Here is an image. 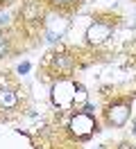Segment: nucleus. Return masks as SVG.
Wrapping results in <instances>:
<instances>
[{
	"label": "nucleus",
	"instance_id": "nucleus-1",
	"mask_svg": "<svg viewBox=\"0 0 136 149\" xmlns=\"http://www.w3.org/2000/svg\"><path fill=\"white\" fill-rule=\"evenodd\" d=\"M50 100L61 111H80L89 104V93L82 84L73 81V79H59L52 84Z\"/></svg>",
	"mask_w": 136,
	"mask_h": 149
},
{
	"label": "nucleus",
	"instance_id": "nucleus-2",
	"mask_svg": "<svg viewBox=\"0 0 136 149\" xmlns=\"http://www.w3.org/2000/svg\"><path fill=\"white\" fill-rule=\"evenodd\" d=\"M68 131H70L73 138L86 140L93 136V131H98V122L93 120L91 113H75L68 122Z\"/></svg>",
	"mask_w": 136,
	"mask_h": 149
},
{
	"label": "nucleus",
	"instance_id": "nucleus-3",
	"mask_svg": "<svg viewBox=\"0 0 136 149\" xmlns=\"http://www.w3.org/2000/svg\"><path fill=\"white\" fill-rule=\"evenodd\" d=\"M129 106L127 104H111L107 111H104V115H107V124L109 127H123L127 120H129Z\"/></svg>",
	"mask_w": 136,
	"mask_h": 149
},
{
	"label": "nucleus",
	"instance_id": "nucleus-4",
	"mask_svg": "<svg viewBox=\"0 0 136 149\" xmlns=\"http://www.w3.org/2000/svg\"><path fill=\"white\" fill-rule=\"evenodd\" d=\"M43 29H45L48 41H57V38H61L63 34H66V29H68V20L59 18V16H50V18H45Z\"/></svg>",
	"mask_w": 136,
	"mask_h": 149
},
{
	"label": "nucleus",
	"instance_id": "nucleus-5",
	"mask_svg": "<svg viewBox=\"0 0 136 149\" xmlns=\"http://www.w3.org/2000/svg\"><path fill=\"white\" fill-rule=\"evenodd\" d=\"M111 36V25L107 23H93L89 29H86V41H89L91 45H102L107 38Z\"/></svg>",
	"mask_w": 136,
	"mask_h": 149
},
{
	"label": "nucleus",
	"instance_id": "nucleus-6",
	"mask_svg": "<svg viewBox=\"0 0 136 149\" xmlns=\"http://www.w3.org/2000/svg\"><path fill=\"white\" fill-rule=\"evenodd\" d=\"M45 65L52 70L54 74H68L73 70V59L68 54H50Z\"/></svg>",
	"mask_w": 136,
	"mask_h": 149
},
{
	"label": "nucleus",
	"instance_id": "nucleus-7",
	"mask_svg": "<svg viewBox=\"0 0 136 149\" xmlns=\"http://www.w3.org/2000/svg\"><path fill=\"white\" fill-rule=\"evenodd\" d=\"M20 18L25 23H30V25H41V23H45V14L39 2H27L20 9Z\"/></svg>",
	"mask_w": 136,
	"mask_h": 149
},
{
	"label": "nucleus",
	"instance_id": "nucleus-8",
	"mask_svg": "<svg viewBox=\"0 0 136 149\" xmlns=\"http://www.w3.org/2000/svg\"><path fill=\"white\" fill-rule=\"evenodd\" d=\"M18 109V93L14 88L0 86V111H14Z\"/></svg>",
	"mask_w": 136,
	"mask_h": 149
},
{
	"label": "nucleus",
	"instance_id": "nucleus-9",
	"mask_svg": "<svg viewBox=\"0 0 136 149\" xmlns=\"http://www.w3.org/2000/svg\"><path fill=\"white\" fill-rule=\"evenodd\" d=\"M50 5H54V7H59L63 11H73L82 5V0H50Z\"/></svg>",
	"mask_w": 136,
	"mask_h": 149
},
{
	"label": "nucleus",
	"instance_id": "nucleus-10",
	"mask_svg": "<svg viewBox=\"0 0 136 149\" xmlns=\"http://www.w3.org/2000/svg\"><path fill=\"white\" fill-rule=\"evenodd\" d=\"M7 50H9V43H7V38H5L2 34H0V59H2V56L7 54Z\"/></svg>",
	"mask_w": 136,
	"mask_h": 149
},
{
	"label": "nucleus",
	"instance_id": "nucleus-11",
	"mask_svg": "<svg viewBox=\"0 0 136 149\" xmlns=\"http://www.w3.org/2000/svg\"><path fill=\"white\" fill-rule=\"evenodd\" d=\"M11 0H0V7H5V5H9Z\"/></svg>",
	"mask_w": 136,
	"mask_h": 149
},
{
	"label": "nucleus",
	"instance_id": "nucleus-12",
	"mask_svg": "<svg viewBox=\"0 0 136 149\" xmlns=\"http://www.w3.org/2000/svg\"><path fill=\"white\" fill-rule=\"evenodd\" d=\"M134 131H136V124H134Z\"/></svg>",
	"mask_w": 136,
	"mask_h": 149
}]
</instances>
